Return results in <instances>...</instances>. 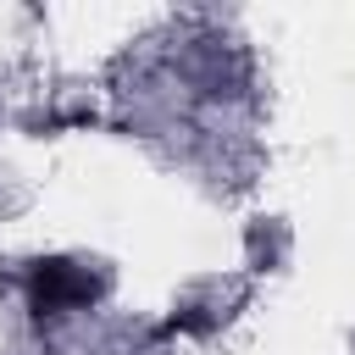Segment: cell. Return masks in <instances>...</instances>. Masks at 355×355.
I'll use <instances>...</instances> for the list:
<instances>
[{
    "label": "cell",
    "instance_id": "6da1fadb",
    "mask_svg": "<svg viewBox=\"0 0 355 355\" xmlns=\"http://www.w3.org/2000/svg\"><path fill=\"white\" fill-rule=\"evenodd\" d=\"M89 294H94V283H89L72 261H39V266L28 272V305H33L39 316H61V311L83 305Z\"/></svg>",
    "mask_w": 355,
    "mask_h": 355
}]
</instances>
